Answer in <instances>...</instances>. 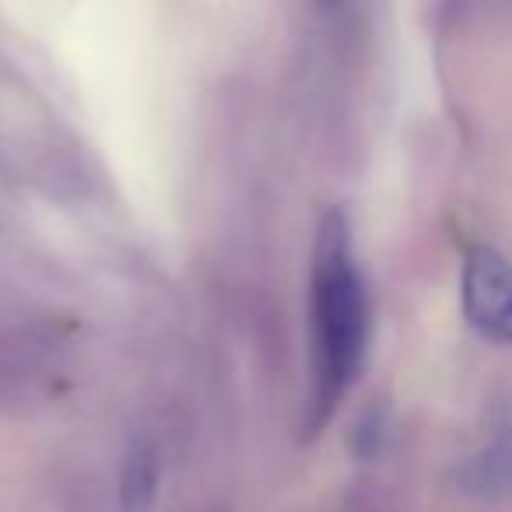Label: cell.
<instances>
[{"label":"cell","instance_id":"cell-3","mask_svg":"<svg viewBox=\"0 0 512 512\" xmlns=\"http://www.w3.org/2000/svg\"><path fill=\"white\" fill-rule=\"evenodd\" d=\"M460 481L470 495H484V498L505 495L512 488V397L502 400L488 446L460 470Z\"/></svg>","mask_w":512,"mask_h":512},{"label":"cell","instance_id":"cell-2","mask_svg":"<svg viewBox=\"0 0 512 512\" xmlns=\"http://www.w3.org/2000/svg\"><path fill=\"white\" fill-rule=\"evenodd\" d=\"M460 299L463 316L484 341L512 344V264L498 249H470L463 260Z\"/></svg>","mask_w":512,"mask_h":512},{"label":"cell","instance_id":"cell-4","mask_svg":"<svg viewBox=\"0 0 512 512\" xmlns=\"http://www.w3.org/2000/svg\"><path fill=\"white\" fill-rule=\"evenodd\" d=\"M162 460L151 439H134L120 467V512H151L158 498Z\"/></svg>","mask_w":512,"mask_h":512},{"label":"cell","instance_id":"cell-5","mask_svg":"<svg viewBox=\"0 0 512 512\" xmlns=\"http://www.w3.org/2000/svg\"><path fill=\"white\" fill-rule=\"evenodd\" d=\"M463 15H509L512 0H453Z\"/></svg>","mask_w":512,"mask_h":512},{"label":"cell","instance_id":"cell-1","mask_svg":"<svg viewBox=\"0 0 512 512\" xmlns=\"http://www.w3.org/2000/svg\"><path fill=\"white\" fill-rule=\"evenodd\" d=\"M313 428L334 414L362 372L369 344V302L351 260V235L341 211H330L313 249Z\"/></svg>","mask_w":512,"mask_h":512}]
</instances>
